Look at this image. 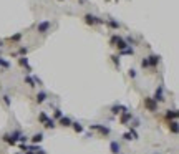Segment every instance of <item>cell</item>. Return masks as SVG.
I'll return each instance as SVG.
<instances>
[{
  "label": "cell",
  "instance_id": "cell-10",
  "mask_svg": "<svg viewBox=\"0 0 179 154\" xmlns=\"http://www.w3.org/2000/svg\"><path fill=\"white\" fill-rule=\"evenodd\" d=\"M41 141H43V133H35V134L30 138L31 144H40Z\"/></svg>",
  "mask_w": 179,
  "mask_h": 154
},
{
  "label": "cell",
  "instance_id": "cell-19",
  "mask_svg": "<svg viewBox=\"0 0 179 154\" xmlns=\"http://www.w3.org/2000/svg\"><path fill=\"white\" fill-rule=\"evenodd\" d=\"M169 131L173 134H177V121H169Z\"/></svg>",
  "mask_w": 179,
  "mask_h": 154
},
{
  "label": "cell",
  "instance_id": "cell-18",
  "mask_svg": "<svg viewBox=\"0 0 179 154\" xmlns=\"http://www.w3.org/2000/svg\"><path fill=\"white\" fill-rule=\"evenodd\" d=\"M104 23H108V25H110L113 30H118L119 27H121V25H119V22H116V20H113V18H110L108 22H104Z\"/></svg>",
  "mask_w": 179,
  "mask_h": 154
},
{
  "label": "cell",
  "instance_id": "cell-7",
  "mask_svg": "<svg viewBox=\"0 0 179 154\" xmlns=\"http://www.w3.org/2000/svg\"><path fill=\"white\" fill-rule=\"evenodd\" d=\"M123 139H124V141H131V139H138V133H136V129H134V128H131L128 133H124V134H123Z\"/></svg>",
  "mask_w": 179,
  "mask_h": 154
},
{
  "label": "cell",
  "instance_id": "cell-3",
  "mask_svg": "<svg viewBox=\"0 0 179 154\" xmlns=\"http://www.w3.org/2000/svg\"><path fill=\"white\" fill-rule=\"evenodd\" d=\"M90 129L98 131L101 136H108L111 133V128H108V126H104V124H90Z\"/></svg>",
  "mask_w": 179,
  "mask_h": 154
},
{
  "label": "cell",
  "instance_id": "cell-22",
  "mask_svg": "<svg viewBox=\"0 0 179 154\" xmlns=\"http://www.w3.org/2000/svg\"><path fill=\"white\" fill-rule=\"evenodd\" d=\"M0 66H2V68H5V70H8L10 66H12V63H10V61H7V60H3V58L0 57Z\"/></svg>",
  "mask_w": 179,
  "mask_h": 154
},
{
  "label": "cell",
  "instance_id": "cell-16",
  "mask_svg": "<svg viewBox=\"0 0 179 154\" xmlns=\"http://www.w3.org/2000/svg\"><path fill=\"white\" fill-rule=\"evenodd\" d=\"M148 61H149V66H157L159 57H157V55H151V57H148Z\"/></svg>",
  "mask_w": 179,
  "mask_h": 154
},
{
  "label": "cell",
  "instance_id": "cell-17",
  "mask_svg": "<svg viewBox=\"0 0 179 154\" xmlns=\"http://www.w3.org/2000/svg\"><path fill=\"white\" fill-rule=\"evenodd\" d=\"M43 126H45V129H53V128H55V126H57V124H55V120H53V118H51V120H50V118H48V120H47V121H45V123H43Z\"/></svg>",
  "mask_w": 179,
  "mask_h": 154
},
{
  "label": "cell",
  "instance_id": "cell-15",
  "mask_svg": "<svg viewBox=\"0 0 179 154\" xmlns=\"http://www.w3.org/2000/svg\"><path fill=\"white\" fill-rule=\"evenodd\" d=\"M71 123H73V121L70 120L68 116H63V118H60V124H61L63 128H71Z\"/></svg>",
  "mask_w": 179,
  "mask_h": 154
},
{
  "label": "cell",
  "instance_id": "cell-9",
  "mask_svg": "<svg viewBox=\"0 0 179 154\" xmlns=\"http://www.w3.org/2000/svg\"><path fill=\"white\" fill-rule=\"evenodd\" d=\"M110 151L111 154H121V144L118 141H111L110 143Z\"/></svg>",
  "mask_w": 179,
  "mask_h": 154
},
{
  "label": "cell",
  "instance_id": "cell-4",
  "mask_svg": "<svg viewBox=\"0 0 179 154\" xmlns=\"http://www.w3.org/2000/svg\"><path fill=\"white\" fill-rule=\"evenodd\" d=\"M50 27H51L50 20H41V22L37 23V31L38 33H47V31L50 30Z\"/></svg>",
  "mask_w": 179,
  "mask_h": 154
},
{
  "label": "cell",
  "instance_id": "cell-6",
  "mask_svg": "<svg viewBox=\"0 0 179 154\" xmlns=\"http://www.w3.org/2000/svg\"><path fill=\"white\" fill-rule=\"evenodd\" d=\"M144 108L151 113H154V111L157 110V103L153 100V98H144Z\"/></svg>",
  "mask_w": 179,
  "mask_h": 154
},
{
  "label": "cell",
  "instance_id": "cell-34",
  "mask_svg": "<svg viewBox=\"0 0 179 154\" xmlns=\"http://www.w3.org/2000/svg\"><path fill=\"white\" fill-rule=\"evenodd\" d=\"M3 47V40H0V48H2Z\"/></svg>",
  "mask_w": 179,
  "mask_h": 154
},
{
  "label": "cell",
  "instance_id": "cell-33",
  "mask_svg": "<svg viewBox=\"0 0 179 154\" xmlns=\"http://www.w3.org/2000/svg\"><path fill=\"white\" fill-rule=\"evenodd\" d=\"M3 101H5V104H7V106H10V98L7 96V94H3Z\"/></svg>",
  "mask_w": 179,
  "mask_h": 154
},
{
  "label": "cell",
  "instance_id": "cell-36",
  "mask_svg": "<svg viewBox=\"0 0 179 154\" xmlns=\"http://www.w3.org/2000/svg\"><path fill=\"white\" fill-rule=\"evenodd\" d=\"M114 2H118V0H114Z\"/></svg>",
  "mask_w": 179,
  "mask_h": 154
},
{
  "label": "cell",
  "instance_id": "cell-21",
  "mask_svg": "<svg viewBox=\"0 0 179 154\" xmlns=\"http://www.w3.org/2000/svg\"><path fill=\"white\" fill-rule=\"evenodd\" d=\"M71 128L75 129V133H80V134H81V133L85 131V129H83V126L80 124V123H71Z\"/></svg>",
  "mask_w": 179,
  "mask_h": 154
},
{
  "label": "cell",
  "instance_id": "cell-30",
  "mask_svg": "<svg viewBox=\"0 0 179 154\" xmlns=\"http://www.w3.org/2000/svg\"><path fill=\"white\" fill-rule=\"evenodd\" d=\"M31 78H33V81H35V85H38V86H41V80H40V78H38V76H37V75H33V76H31Z\"/></svg>",
  "mask_w": 179,
  "mask_h": 154
},
{
  "label": "cell",
  "instance_id": "cell-1",
  "mask_svg": "<svg viewBox=\"0 0 179 154\" xmlns=\"http://www.w3.org/2000/svg\"><path fill=\"white\" fill-rule=\"evenodd\" d=\"M22 136V133L20 131H13V133H7V134H3V141L8 143V144L15 146L18 144V138Z\"/></svg>",
  "mask_w": 179,
  "mask_h": 154
},
{
  "label": "cell",
  "instance_id": "cell-23",
  "mask_svg": "<svg viewBox=\"0 0 179 154\" xmlns=\"http://www.w3.org/2000/svg\"><path fill=\"white\" fill-rule=\"evenodd\" d=\"M119 55H134V50H133L131 47H128V48H124V50L119 51Z\"/></svg>",
  "mask_w": 179,
  "mask_h": 154
},
{
  "label": "cell",
  "instance_id": "cell-5",
  "mask_svg": "<svg viewBox=\"0 0 179 154\" xmlns=\"http://www.w3.org/2000/svg\"><path fill=\"white\" fill-rule=\"evenodd\" d=\"M153 100L156 101L157 104H159V103H163V101L166 100V98H164V88H163V86H161V85L157 86V90H156V93H154Z\"/></svg>",
  "mask_w": 179,
  "mask_h": 154
},
{
  "label": "cell",
  "instance_id": "cell-37",
  "mask_svg": "<svg viewBox=\"0 0 179 154\" xmlns=\"http://www.w3.org/2000/svg\"><path fill=\"white\" fill-rule=\"evenodd\" d=\"M60 2H61V0H60Z\"/></svg>",
  "mask_w": 179,
  "mask_h": 154
},
{
  "label": "cell",
  "instance_id": "cell-26",
  "mask_svg": "<svg viewBox=\"0 0 179 154\" xmlns=\"http://www.w3.org/2000/svg\"><path fill=\"white\" fill-rule=\"evenodd\" d=\"M20 38H22V33H15L13 37H10L8 40L12 41V43H15V41H20Z\"/></svg>",
  "mask_w": 179,
  "mask_h": 154
},
{
  "label": "cell",
  "instance_id": "cell-29",
  "mask_svg": "<svg viewBox=\"0 0 179 154\" xmlns=\"http://www.w3.org/2000/svg\"><path fill=\"white\" fill-rule=\"evenodd\" d=\"M141 66H143V68H149V61H148V58H143V60H141Z\"/></svg>",
  "mask_w": 179,
  "mask_h": 154
},
{
  "label": "cell",
  "instance_id": "cell-35",
  "mask_svg": "<svg viewBox=\"0 0 179 154\" xmlns=\"http://www.w3.org/2000/svg\"><path fill=\"white\" fill-rule=\"evenodd\" d=\"M25 154H35V152H31V151H27Z\"/></svg>",
  "mask_w": 179,
  "mask_h": 154
},
{
  "label": "cell",
  "instance_id": "cell-28",
  "mask_svg": "<svg viewBox=\"0 0 179 154\" xmlns=\"http://www.w3.org/2000/svg\"><path fill=\"white\" fill-rule=\"evenodd\" d=\"M111 60H113V63L119 68V55H111Z\"/></svg>",
  "mask_w": 179,
  "mask_h": 154
},
{
  "label": "cell",
  "instance_id": "cell-20",
  "mask_svg": "<svg viewBox=\"0 0 179 154\" xmlns=\"http://www.w3.org/2000/svg\"><path fill=\"white\" fill-rule=\"evenodd\" d=\"M27 53H28V48H27V47H20L18 51H17L15 55H17V57H25Z\"/></svg>",
  "mask_w": 179,
  "mask_h": 154
},
{
  "label": "cell",
  "instance_id": "cell-25",
  "mask_svg": "<svg viewBox=\"0 0 179 154\" xmlns=\"http://www.w3.org/2000/svg\"><path fill=\"white\" fill-rule=\"evenodd\" d=\"M53 118H55V120H60V118H63V111L57 108V110L53 111Z\"/></svg>",
  "mask_w": 179,
  "mask_h": 154
},
{
  "label": "cell",
  "instance_id": "cell-27",
  "mask_svg": "<svg viewBox=\"0 0 179 154\" xmlns=\"http://www.w3.org/2000/svg\"><path fill=\"white\" fill-rule=\"evenodd\" d=\"M38 120H40V123H45V121L48 120V114L47 113H40L38 114Z\"/></svg>",
  "mask_w": 179,
  "mask_h": 154
},
{
  "label": "cell",
  "instance_id": "cell-12",
  "mask_svg": "<svg viewBox=\"0 0 179 154\" xmlns=\"http://www.w3.org/2000/svg\"><path fill=\"white\" fill-rule=\"evenodd\" d=\"M18 63H20V66H23V68H27V71H31V66L28 65V58L27 57H20L18 58Z\"/></svg>",
  "mask_w": 179,
  "mask_h": 154
},
{
  "label": "cell",
  "instance_id": "cell-8",
  "mask_svg": "<svg viewBox=\"0 0 179 154\" xmlns=\"http://www.w3.org/2000/svg\"><path fill=\"white\" fill-rule=\"evenodd\" d=\"M131 120H133V113H131V111H123V116H121V120H119V123L128 126V123Z\"/></svg>",
  "mask_w": 179,
  "mask_h": 154
},
{
  "label": "cell",
  "instance_id": "cell-2",
  "mask_svg": "<svg viewBox=\"0 0 179 154\" xmlns=\"http://www.w3.org/2000/svg\"><path fill=\"white\" fill-rule=\"evenodd\" d=\"M85 22L88 23V25H103L104 20H103V18H100V17H96V15L86 13V15H85Z\"/></svg>",
  "mask_w": 179,
  "mask_h": 154
},
{
  "label": "cell",
  "instance_id": "cell-11",
  "mask_svg": "<svg viewBox=\"0 0 179 154\" xmlns=\"http://www.w3.org/2000/svg\"><path fill=\"white\" fill-rule=\"evenodd\" d=\"M123 111H128V108L123 106V104H114V106H111V113L113 114H121Z\"/></svg>",
  "mask_w": 179,
  "mask_h": 154
},
{
  "label": "cell",
  "instance_id": "cell-31",
  "mask_svg": "<svg viewBox=\"0 0 179 154\" xmlns=\"http://www.w3.org/2000/svg\"><path fill=\"white\" fill-rule=\"evenodd\" d=\"M128 76H129V78H136V70H129V71H128Z\"/></svg>",
  "mask_w": 179,
  "mask_h": 154
},
{
  "label": "cell",
  "instance_id": "cell-13",
  "mask_svg": "<svg viewBox=\"0 0 179 154\" xmlns=\"http://www.w3.org/2000/svg\"><path fill=\"white\" fill-rule=\"evenodd\" d=\"M166 120H169V121H177V110H167Z\"/></svg>",
  "mask_w": 179,
  "mask_h": 154
},
{
  "label": "cell",
  "instance_id": "cell-24",
  "mask_svg": "<svg viewBox=\"0 0 179 154\" xmlns=\"http://www.w3.org/2000/svg\"><path fill=\"white\" fill-rule=\"evenodd\" d=\"M25 83L30 86V88H33V86H37V85H35V81H33V78H31V76H25Z\"/></svg>",
  "mask_w": 179,
  "mask_h": 154
},
{
  "label": "cell",
  "instance_id": "cell-32",
  "mask_svg": "<svg viewBox=\"0 0 179 154\" xmlns=\"http://www.w3.org/2000/svg\"><path fill=\"white\" fill-rule=\"evenodd\" d=\"M18 148L22 149L23 152H27V151H28V146H27V144H22V143H20V144H18Z\"/></svg>",
  "mask_w": 179,
  "mask_h": 154
},
{
  "label": "cell",
  "instance_id": "cell-14",
  "mask_svg": "<svg viewBox=\"0 0 179 154\" xmlns=\"http://www.w3.org/2000/svg\"><path fill=\"white\" fill-rule=\"evenodd\" d=\"M47 96H48V94L45 93V91H40V93H37V96H35V101H37L38 104H41V103H45V101H47Z\"/></svg>",
  "mask_w": 179,
  "mask_h": 154
}]
</instances>
